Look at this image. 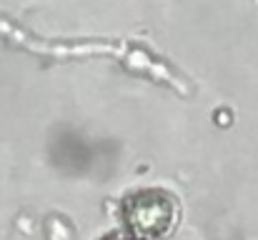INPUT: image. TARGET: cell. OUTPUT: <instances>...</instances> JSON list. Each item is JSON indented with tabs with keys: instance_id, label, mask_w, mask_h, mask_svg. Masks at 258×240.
<instances>
[{
	"instance_id": "1",
	"label": "cell",
	"mask_w": 258,
	"mask_h": 240,
	"mask_svg": "<svg viewBox=\"0 0 258 240\" xmlns=\"http://www.w3.org/2000/svg\"><path fill=\"white\" fill-rule=\"evenodd\" d=\"M128 223L138 235H161L173 223V203L166 193L143 190L128 200Z\"/></svg>"
},
{
	"instance_id": "2",
	"label": "cell",
	"mask_w": 258,
	"mask_h": 240,
	"mask_svg": "<svg viewBox=\"0 0 258 240\" xmlns=\"http://www.w3.org/2000/svg\"><path fill=\"white\" fill-rule=\"evenodd\" d=\"M105 240H136V238H131V235H113V238H105Z\"/></svg>"
}]
</instances>
